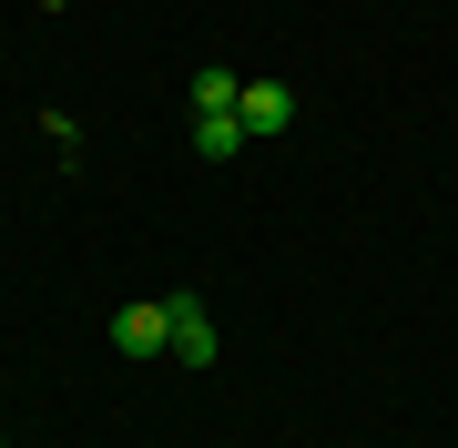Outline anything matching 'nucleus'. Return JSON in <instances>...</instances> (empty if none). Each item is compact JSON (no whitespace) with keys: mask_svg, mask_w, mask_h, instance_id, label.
Instances as JSON below:
<instances>
[{"mask_svg":"<svg viewBox=\"0 0 458 448\" xmlns=\"http://www.w3.org/2000/svg\"><path fill=\"white\" fill-rule=\"evenodd\" d=\"M0 448H11V438H0Z\"/></svg>","mask_w":458,"mask_h":448,"instance_id":"7","label":"nucleus"},{"mask_svg":"<svg viewBox=\"0 0 458 448\" xmlns=\"http://www.w3.org/2000/svg\"><path fill=\"white\" fill-rule=\"evenodd\" d=\"M194 153L204 164H234L245 153V113H194Z\"/></svg>","mask_w":458,"mask_h":448,"instance_id":"4","label":"nucleus"},{"mask_svg":"<svg viewBox=\"0 0 458 448\" xmlns=\"http://www.w3.org/2000/svg\"><path fill=\"white\" fill-rule=\"evenodd\" d=\"M234 113H245V143H276L285 123H295V92H285V82H245Z\"/></svg>","mask_w":458,"mask_h":448,"instance_id":"1","label":"nucleus"},{"mask_svg":"<svg viewBox=\"0 0 458 448\" xmlns=\"http://www.w3.org/2000/svg\"><path fill=\"white\" fill-rule=\"evenodd\" d=\"M174 306V357L183 367H214V316H204V296H164Z\"/></svg>","mask_w":458,"mask_h":448,"instance_id":"3","label":"nucleus"},{"mask_svg":"<svg viewBox=\"0 0 458 448\" xmlns=\"http://www.w3.org/2000/svg\"><path fill=\"white\" fill-rule=\"evenodd\" d=\"M234 102H245V82H234L225 62H204L194 72V113H234Z\"/></svg>","mask_w":458,"mask_h":448,"instance_id":"5","label":"nucleus"},{"mask_svg":"<svg viewBox=\"0 0 458 448\" xmlns=\"http://www.w3.org/2000/svg\"><path fill=\"white\" fill-rule=\"evenodd\" d=\"M41 11H62V0H41Z\"/></svg>","mask_w":458,"mask_h":448,"instance_id":"6","label":"nucleus"},{"mask_svg":"<svg viewBox=\"0 0 458 448\" xmlns=\"http://www.w3.org/2000/svg\"><path fill=\"white\" fill-rule=\"evenodd\" d=\"M113 347H123V357L174 347V306H123V316H113Z\"/></svg>","mask_w":458,"mask_h":448,"instance_id":"2","label":"nucleus"}]
</instances>
